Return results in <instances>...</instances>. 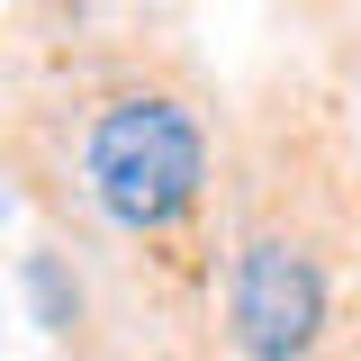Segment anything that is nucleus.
Segmentation results:
<instances>
[{
  "label": "nucleus",
  "instance_id": "obj_1",
  "mask_svg": "<svg viewBox=\"0 0 361 361\" xmlns=\"http://www.w3.org/2000/svg\"><path fill=\"white\" fill-rule=\"evenodd\" d=\"M226 109L172 37L90 27L0 118V172L37 208L27 253L63 361H208Z\"/></svg>",
  "mask_w": 361,
  "mask_h": 361
},
{
  "label": "nucleus",
  "instance_id": "obj_2",
  "mask_svg": "<svg viewBox=\"0 0 361 361\" xmlns=\"http://www.w3.org/2000/svg\"><path fill=\"white\" fill-rule=\"evenodd\" d=\"M217 334L235 361H361V145L334 73L280 63L226 109Z\"/></svg>",
  "mask_w": 361,
  "mask_h": 361
},
{
  "label": "nucleus",
  "instance_id": "obj_3",
  "mask_svg": "<svg viewBox=\"0 0 361 361\" xmlns=\"http://www.w3.org/2000/svg\"><path fill=\"white\" fill-rule=\"evenodd\" d=\"M316 27H325V45H334V73L353 63V45H361V0H298Z\"/></svg>",
  "mask_w": 361,
  "mask_h": 361
}]
</instances>
